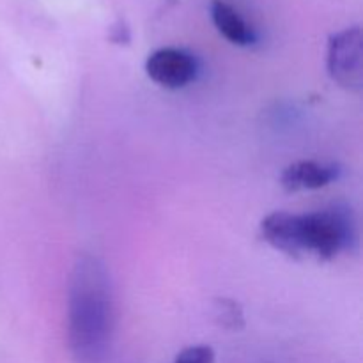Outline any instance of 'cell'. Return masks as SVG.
<instances>
[{
	"label": "cell",
	"instance_id": "5b68a950",
	"mask_svg": "<svg viewBox=\"0 0 363 363\" xmlns=\"http://www.w3.org/2000/svg\"><path fill=\"white\" fill-rule=\"evenodd\" d=\"M340 169L333 163H321L315 160H300L286 167L280 183L287 191L319 190L328 186L339 177Z\"/></svg>",
	"mask_w": 363,
	"mask_h": 363
},
{
	"label": "cell",
	"instance_id": "6da1fadb",
	"mask_svg": "<svg viewBox=\"0 0 363 363\" xmlns=\"http://www.w3.org/2000/svg\"><path fill=\"white\" fill-rule=\"evenodd\" d=\"M69 347L80 360H94L112 335V286L105 266L92 255L77 259L69 287Z\"/></svg>",
	"mask_w": 363,
	"mask_h": 363
},
{
	"label": "cell",
	"instance_id": "277c9868",
	"mask_svg": "<svg viewBox=\"0 0 363 363\" xmlns=\"http://www.w3.org/2000/svg\"><path fill=\"white\" fill-rule=\"evenodd\" d=\"M145 73L155 84L165 89H183L197 77V62L179 48H160L145 60Z\"/></svg>",
	"mask_w": 363,
	"mask_h": 363
},
{
	"label": "cell",
	"instance_id": "7a4b0ae2",
	"mask_svg": "<svg viewBox=\"0 0 363 363\" xmlns=\"http://www.w3.org/2000/svg\"><path fill=\"white\" fill-rule=\"evenodd\" d=\"M261 234L266 243L294 259L332 261L350 248L354 223L350 211L340 208L305 215L275 211L261 222Z\"/></svg>",
	"mask_w": 363,
	"mask_h": 363
},
{
	"label": "cell",
	"instance_id": "8992f818",
	"mask_svg": "<svg viewBox=\"0 0 363 363\" xmlns=\"http://www.w3.org/2000/svg\"><path fill=\"white\" fill-rule=\"evenodd\" d=\"M211 18L216 30L238 46H250L255 43V32L250 25L243 20L240 13L223 0H213L211 2Z\"/></svg>",
	"mask_w": 363,
	"mask_h": 363
},
{
	"label": "cell",
	"instance_id": "3957f363",
	"mask_svg": "<svg viewBox=\"0 0 363 363\" xmlns=\"http://www.w3.org/2000/svg\"><path fill=\"white\" fill-rule=\"evenodd\" d=\"M328 73L333 82L351 92L363 87L362 30L358 27L333 34L328 43Z\"/></svg>",
	"mask_w": 363,
	"mask_h": 363
},
{
	"label": "cell",
	"instance_id": "ba28073f",
	"mask_svg": "<svg viewBox=\"0 0 363 363\" xmlns=\"http://www.w3.org/2000/svg\"><path fill=\"white\" fill-rule=\"evenodd\" d=\"M218 303L220 308L216 312H218L220 321H222L223 326L236 328L238 325H243V314H241V311L233 300H222Z\"/></svg>",
	"mask_w": 363,
	"mask_h": 363
},
{
	"label": "cell",
	"instance_id": "52a82bcc",
	"mask_svg": "<svg viewBox=\"0 0 363 363\" xmlns=\"http://www.w3.org/2000/svg\"><path fill=\"white\" fill-rule=\"evenodd\" d=\"M174 363H215V351L209 346H190L177 354Z\"/></svg>",
	"mask_w": 363,
	"mask_h": 363
}]
</instances>
